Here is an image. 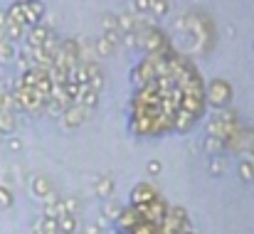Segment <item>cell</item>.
<instances>
[{
  "label": "cell",
  "instance_id": "24",
  "mask_svg": "<svg viewBox=\"0 0 254 234\" xmlns=\"http://www.w3.org/2000/svg\"><path fill=\"white\" fill-rule=\"evenodd\" d=\"M104 37L114 45V50H119V47H121V32H119V30H114V32H104Z\"/></svg>",
  "mask_w": 254,
  "mask_h": 234
},
{
  "label": "cell",
  "instance_id": "25",
  "mask_svg": "<svg viewBox=\"0 0 254 234\" xmlns=\"http://www.w3.org/2000/svg\"><path fill=\"white\" fill-rule=\"evenodd\" d=\"M133 10H136L138 15H146V12L151 10V0H133Z\"/></svg>",
  "mask_w": 254,
  "mask_h": 234
},
{
  "label": "cell",
  "instance_id": "3",
  "mask_svg": "<svg viewBox=\"0 0 254 234\" xmlns=\"http://www.w3.org/2000/svg\"><path fill=\"white\" fill-rule=\"evenodd\" d=\"M158 200V192L156 187H151L148 182H138L133 190H131V207H146L151 202Z\"/></svg>",
  "mask_w": 254,
  "mask_h": 234
},
{
  "label": "cell",
  "instance_id": "30",
  "mask_svg": "<svg viewBox=\"0 0 254 234\" xmlns=\"http://www.w3.org/2000/svg\"><path fill=\"white\" fill-rule=\"evenodd\" d=\"M74 234H84V232H82V230H77V232H74Z\"/></svg>",
  "mask_w": 254,
  "mask_h": 234
},
{
  "label": "cell",
  "instance_id": "2",
  "mask_svg": "<svg viewBox=\"0 0 254 234\" xmlns=\"http://www.w3.org/2000/svg\"><path fill=\"white\" fill-rule=\"evenodd\" d=\"M207 96H210V104H212V106H225V104L232 99V86H230L225 79H212Z\"/></svg>",
  "mask_w": 254,
  "mask_h": 234
},
{
  "label": "cell",
  "instance_id": "13",
  "mask_svg": "<svg viewBox=\"0 0 254 234\" xmlns=\"http://www.w3.org/2000/svg\"><path fill=\"white\" fill-rule=\"evenodd\" d=\"M15 55H17L15 42L2 40V42H0V62H2V64H10V62H15Z\"/></svg>",
  "mask_w": 254,
  "mask_h": 234
},
{
  "label": "cell",
  "instance_id": "6",
  "mask_svg": "<svg viewBox=\"0 0 254 234\" xmlns=\"http://www.w3.org/2000/svg\"><path fill=\"white\" fill-rule=\"evenodd\" d=\"M30 187H32V195H35V197H42V200H47V197L55 195V185H52L45 175H35L32 182H30Z\"/></svg>",
  "mask_w": 254,
  "mask_h": 234
},
{
  "label": "cell",
  "instance_id": "11",
  "mask_svg": "<svg viewBox=\"0 0 254 234\" xmlns=\"http://www.w3.org/2000/svg\"><path fill=\"white\" fill-rule=\"evenodd\" d=\"M202 148H205L207 153H212V156H222V151H225L227 146H225V141L217 138V136H205V138H202Z\"/></svg>",
  "mask_w": 254,
  "mask_h": 234
},
{
  "label": "cell",
  "instance_id": "28",
  "mask_svg": "<svg viewBox=\"0 0 254 234\" xmlns=\"http://www.w3.org/2000/svg\"><path fill=\"white\" fill-rule=\"evenodd\" d=\"M5 22H7V12H5V10H0V30L5 27Z\"/></svg>",
  "mask_w": 254,
  "mask_h": 234
},
{
  "label": "cell",
  "instance_id": "31",
  "mask_svg": "<svg viewBox=\"0 0 254 234\" xmlns=\"http://www.w3.org/2000/svg\"><path fill=\"white\" fill-rule=\"evenodd\" d=\"M17 2H27V0H17Z\"/></svg>",
  "mask_w": 254,
  "mask_h": 234
},
{
  "label": "cell",
  "instance_id": "21",
  "mask_svg": "<svg viewBox=\"0 0 254 234\" xmlns=\"http://www.w3.org/2000/svg\"><path fill=\"white\" fill-rule=\"evenodd\" d=\"M222 170H225V160L220 156H215L210 160V173H212V175H222Z\"/></svg>",
  "mask_w": 254,
  "mask_h": 234
},
{
  "label": "cell",
  "instance_id": "33",
  "mask_svg": "<svg viewBox=\"0 0 254 234\" xmlns=\"http://www.w3.org/2000/svg\"><path fill=\"white\" fill-rule=\"evenodd\" d=\"M55 234H60V232H55Z\"/></svg>",
  "mask_w": 254,
  "mask_h": 234
},
{
  "label": "cell",
  "instance_id": "26",
  "mask_svg": "<svg viewBox=\"0 0 254 234\" xmlns=\"http://www.w3.org/2000/svg\"><path fill=\"white\" fill-rule=\"evenodd\" d=\"M7 148H10V151H20V148H22V141H20L17 136H10V138H7Z\"/></svg>",
  "mask_w": 254,
  "mask_h": 234
},
{
  "label": "cell",
  "instance_id": "19",
  "mask_svg": "<svg viewBox=\"0 0 254 234\" xmlns=\"http://www.w3.org/2000/svg\"><path fill=\"white\" fill-rule=\"evenodd\" d=\"M35 227H40L45 234L60 232V230H57V220H55V217H45V215H42V220H37V225H35Z\"/></svg>",
  "mask_w": 254,
  "mask_h": 234
},
{
  "label": "cell",
  "instance_id": "10",
  "mask_svg": "<svg viewBox=\"0 0 254 234\" xmlns=\"http://www.w3.org/2000/svg\"><path fill=\"white\" fill-rule=\"evenodd\" d=\"M77 104H79V106H84L86 111H89V109H94V106L99 104V91L89 89V84H86V86H79V99H77Z\"/></svg>",
  "mask_w": 254,
  "mask_h": 234
},
{
  "label": "cell",
  "instance_id": "8",
  "mask_svg": "<svg viewBox=\"0 0 254 234\" xmlns=\"http://www.w3.org/2000/svg\"><path fill=\"white\" fill-rule=\"evenodd\" d=\"M84 69H86V77H89V89L101 91V86H104V74H101V67H99L96 62H84Z\"/></svg>",
  "mask_w": 254,
  "mask_h": 234
},
{
  "label": "cell",
  "instance_id": "7",
  "mask_svg": "<svg viewBox=\"0 0 254 234\" xmlns=\"http://www.w3.org/2000/svg\"><path fill=\"white\" fill-rule=\"evenodd\" d=\"M114 187H116V182H114V177L111 175H96L94 177V192L99 195V197H111L114 195Z\"/></svg>",
  "mask_w": 254,
  "mask_h": 234
},
{
  "label": "cell",
  "instance_id": "5",
  "mask_svg": "<svg viewBox=\"0 0 254 234\" xmlns=\"http://www.w3.org/2000/svg\"><path fill=\"white\" fill-rule=\"evenodd\" d=\"M50 32H52V27H47V25H42V22H40V25H35V27H30V30L25 32V42H27V50L42 47Z\"/></svg>",
  "mask_w": 254,
  "mask_h": 234
},
{
  "label": "cell",
  "instance_id": "1",
  "mask_svg": "<svg viewBox=\"0 0 254 234\" xmlns=\"http://www.w3.org/2000/svg\"><path fill=\"white\" fill-rule=\"evenodd\" d=\"M12 96L17 99L20 109H27V111H35V109H40V106L45 104V99L37 94V89H25V86H20V84L12 86Z\"/></svg>",
  "mask_w": 254,
  "mask_h": 234
},
{
  "label": "cell",
  "instance_id": "18",
  "mask_svg": "<svg viewBox=\"0 0 254 234\" xmlns=\"http://www.w3.org/2000/svg\"><path fill=\"white\" fill-rule=\"evenodd\" d=\"M237 170H240V177H242L245 182L254 180V163H252V160H240Z\"/></svg>",
  "mask_w": 254,
  "mask_h": 234
},
{
  "label": "cell",
  "instance_id": "16",
  "mask_svg": "<svg viewBox=\"0 0 254 234\" xmlns=\"http://www.w3.org/2000/svg\"><path fill=\"white\" fill-rule=\"evenodd\" d=\"M148 12H153L156 17H166L170 12V0H151V10Z\"/></svg>",
  "mask_w": 254,
  "mask_h": 234
},
{
  "label": "cell",
  "instance_id": "15",
  "mask_svg": "<svg viewBox=\"0 0 254 234\" xmlns=\"http://www.w3.org/2000/svg\"><path fill=\"white\" fill-rule=\"evenodd\" d=\"M15 131V114L12 111H0V133H12Z\"/></svg>",
  "mask_w": 254,
  "mask_h": 234
},
{
  "label": "cell",
  "instance_id": "27",
  "mask_svg": "<svg viewBox=\"0 0 254 234\" xmlns=\"http://www.w3.org/2000/svg\"><path fill=\"white\" fill-rule=\"evenodd\" d=\"M161 170H163L161 160H148V173H151V175H158Z\"/></svg>",
  "mask_w": 254,
  "mask_h": 234
},
{
  "label": "cell",
  "instance_id": "9",
  "mask_svg": "<svg viewBox=\"0 0 254 234\" xmlns=\"http://www.w3.org/2000/svg\"><path fill=\"white\" fill-rule=\"evenodd\" d=\"M57 230H60V234H74L77 230H79V220H77V215L64 212L62 217H57Z\"/></svg>",
  "mask_w": 254,
  "mask_h": 234
},
{
  "label": "cell",
  "instance_id": "29",
  "mask_svg": "<svg viewBox=\"0 0 254 234\" xmlns=\"http://www.w3.org/2000/svg\"><path fill=\"white\" fill-rule=\"evenodd\" d=\"M250 153L254 156V133H252V143H250Z\"/></svg>",
  "mask_w": 254,
  "mask_h": 234
},
{
  "label": "cell",
  "instance_id": "4",
  "mask_svg": "<svg viewBox=\"0 0 254 234\" xmlns=\"http://www.w3.org/2000/svg\"><path fill=\"white\" fill-rule=\"evenodd\" d=\"M86 116H89V111H86L84 106H79V104H69V106L64 109V114H62V121H64L67 128H77V126H82V123L86 121Z\"/></svg>",
  "mask_w": 254,
  "mask_h": 234
},
{
  "label": "cell",
  "instance_id": "20",
  "mask_svg": "<svg viewBox=\"0 0 254 234\" xmlns=\"http://www.w3.org/2000/svg\"><path fill=\"white\" fill-rule=\"evenodd\" d=\"M101 25H104V32H114V30H119V20H116L114 12H106V15L101 17Z\"/></svg>",
  "mask_w": 254,
  "mask_h": 234
},
{
  "label": "cell",
  "instance_id": "17",
  "mask_svg": "<svg viewBox=\"0 0 254 234\" xmlns=\"http://www.w3.org/2000/svg\"><path fill=\"white\" fill-rule=\"evenodd\" d=\"M121 210H124V207H121L116 200H111V202H106V205H104V217H106V220H111V222H116V220H119V215H121Z\"/></svg>",
  "mask_w": 254,
  "mask_h": 234
},
{
  "label": "cell",
  "instance_id": "14",
  "mask_svg": "<svg viewBox=\"0 0 254 234\" xmlns=\"http://www.w3.org/2000/svg\"><path fill=\"white\" fill-rule=\"evenodd\" d=\"M94 47H96V55H101V57H111L116 50H114V45L104 37V35H99L96 40H94Z\"/></svg>",
  "mask_w": 254,
  "mask_h": 234
},
{
  "label": "cell",
  "instance_id": "32",
  "mask_svg": "<svg viewBox=\"0 0 254 234\" xmlns=\"http://www.w3.org/2000/svg\"><path fill=\"white\" fill-rule=\"evenodd\" d=\"M0 141H2V133H0Z\"/></svg>",
  "mask_w": 254,
  "mask_h": 234
},
{
  "label": "cell",
  "instance_id": "12",
  "mask_svg": "<svg viewBox=\"0 0 254 234\" xmlns=\"http://www.w3.org/2000/svg\"><path fill=\"white\" fill-rule=\"evenodd\" d=\"M2 32H5V40L15 42V40H20V37L25 35V27H22L20 22H15V20H10V17H7V22H5Z\"/></svg>",
  "mask_w": 254,
  "mask_h": 234
},
{
  "label": "cell",
  "instance_id": "23",
  "mask_svg": "<svg viewBox=\"0 0 254 234\" xmlns=\"http://www.w3.org/2000/svg\"><path fill=\"white\" fill-rule=\"evenodd\" d=\"M10 205H12V192L5 185H0V207H10Z\"/></svg>",
  "mask_w": 254,
  "mask_h": 234
},
{
  "label": "cell",
  "instance_id": "22",
  "mask_svg": "<svg viewBox=\"0 0 254 234\" xmlns=\"http://www.w3.org/2000/svg\"><path fill=\"white\" fill-rule=\"evenodd\" d=\"M62 205H64V212H77L79 210V200L77 197H62Z\"/></svg>",
  "mask_w": 254,
  "mask_h": 234
}]
</instances>
